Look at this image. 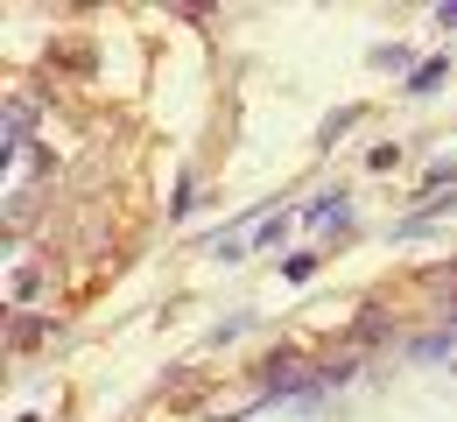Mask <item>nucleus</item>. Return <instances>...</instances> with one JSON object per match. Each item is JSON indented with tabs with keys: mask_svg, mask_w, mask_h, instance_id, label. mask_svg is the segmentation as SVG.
Here are the masks:
<instances>
[{
	"mask_svg": "<svg viewBox=\"0 0 457 422\" xmlns=\"http://www.w3.org/2000/svg\"><path fill=\"white\" fill-rule=\"evenodd\" d=\"M29 134H36V113L29 106H7V148H21Z\"/></svg>",
	"mask_w": 457,
	"mask_h": 422,
	"instance_id": "f257e3e1",
	"label": "nucleus"
}]
</instances>
